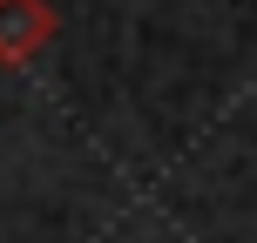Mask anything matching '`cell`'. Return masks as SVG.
Here are the masks:
<instances>
[{
  "label": "cell",
  "mask_w": 257,
  "mask_h": 243,
  "mask_svg": "<svg viewBox=\"0 0 257 243\" xmlns=\"http://www.w3.org/2000/svg\"><path fill=\"white\" fill-rule=\"evenodd\" d=\"M54 7L48 0H0V68H21L34 61L41 48L54 41Z\"/></svg>",
  "instance_id": "cell-1"
}]
</instances>
